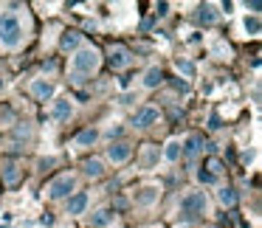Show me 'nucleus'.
I'll return each mask as SVG.
<instances>
[{"mask_svg":"<svg viewBox=\"0 0 262 228\" xmlns=\"http://www.w3.org/2000/svg\"><path fill=\"white\" fill-rule=\"evenodd\" d=\"M206 192H186L181 197V217L183 220H194L206 211Z\"/></svg>","mask_w":262,"mask_h":228,"instance_id":"20e7f679","label":"nucleus"},{"mask_svg":"<svg viewBox=\"0 0 262 228\" xmlns=\"http://www.w3.org/2000/svg\"><path fill=\"white\" fill-rule=\"evenodd\" d=\"M203 169H209V172H211V175H214V177H220V172H223V164H220V161H217V158H209V164H206Z\"/></svg>","mask_w":262,"mask_h":228,"instance_id":"bb28decb","label":"nucleus"},{"mask_svg":"<svg viewBox=\"0 0 262 228\" xmlns=\"http://www.w3.org/2000/svg\"><path fill=\"white\" fill-rule=\"evenodd\" d=\"M88 203H91V197H88L85 192H74L68 200H65V214H71V217H79V214H85Z\"/></svg>","mask_w":262,"mask_h":228,"instance_id":"9d476101","label":"nucleus"},{"mask_svg":"<svg viewBox=\"0 0 262 228\" xmlns=\"http://www.w3.org/2000/svg\"><path fill=\"white\" fill-rule=\"evenodd\" d=\"M203 147H206L203 135H198V132H192V135H186V138L181 141V155H183V158H194V155H198Z\"/></svg>","mask_w":262,"mask_h":228,"instance_id":"f8f14e48","label":"nucleus"},{"mask_svg":"<svg viewBox=\"0 0 262 228\" xmlns=\"http://www.w3.org/2000/svg\"><path fill=\"white\" fill-rule=\"evenodd\" d=\"M217 200H220V206L231 209V206L237 203V192H234V186H220L217 189Z\"/></svg>","mask_w":262,"mask_h":228,"instance_id":"412c9836","label":"nucleus"},{"mask_svg":"<svg viewBox=\"0 0 262 228\" xmlns=\"http://www.w3.org/2000/svg\"><path fill=\"white\" fill-rule=\"evenodd\" d=\"M113 220H116V214L110 209H99V211L91 214V228H110Z\"/></svg>","mask_w":262,"mask_h":228,"instance_id":"2eb2a0df","label":"nucleus"},{"mask_svg":"<svg viewBox=\"0 0 262 228\" xmlns=\"http://www.w3.org/2000/svg\"><path fill=\"white\" fill-rule=\"evenodd\" d=\"M136 62V57H133V51L127 45H121V42H113V45L107 48V65L113 71H124L130 68V65Z\"/></svg>","mask_w":262,"mask_h":228,"instance_id":"39448f33","label":"nucleus"},{"mask_svg":"<svg viewBox=\"0 0 262 228\" xmlns=\"http://www.w3.org/2000/svg\"><path fill=\"white\" fill-rule=\"evenodd\" d=\"M71 116H74V104H71V99H57V102H54V119L68 121Z\"/></svg>","mask_w":262,"mask_h":228,"instance_id":"f3484780","label":"nucleus"},{"mask_svg":"<svg viewBox=\"0 0 262 228\" xmlns=\"http://www.w3.org/2000/svg\"><path fill=\"white\" fill-rule=\"evenodd\" d=\"M243 29L248 31L251 37H259V17H256V14H251V17H245V20H243Z\"/></svg>","mask_w":262,"mask_h":228,"instance_id":"b1692460","label":"nucleus"},{"mask_svg":"<svg viewBox=\"0 0 262 228\" xmlns=\"http://www.w3.org/2000/svg\"><path fill=\"white\" fill-rule=\"evenodd\" d=\"M141 85L147 87V90H155L158 85H164V71L158 68V65H152V68L144 74V79H141Z\"/></svg>","mask_w":262,"mask_h":228,"instance_id":"dca6fc26","label":"nucleus"},{"mask_svg":"<svg viewBox=\"0 0 262 228\" xmlns=\"http://www.w3.org/2000/svg\"><path fill=\"white\" fill-rule=\"evenodd\" d=\"M217 17H220V14L214 12V6H211V3H203V6H198V23H200V26H214Z\"/></svg>","mask_w":262,"mask_h":228,"instance_id":"6ab92c4d","label":"nucleus"},{"mask_svg":"<svg viewBox=\"0 0 262 228\" xmlns=\"http://www.w3.org/2000/svg\"><path fill=\"white\" fill-rule=\"evenodd\" d=\"M158 197H161V189H158V186H144V189H138V194H136V203L147 209V206L158 203Z\"/></svg>","mask_w":262,"mask_h":228,"instance_id":"4468645a","label":"nucleus"},{"mask_svg":"<svg viewBox=\"0 0 262 228\" xmlns=\"http://www.w3.org/2000/svg\"><path fill=\"white\" fill-rule=\"evenodd\" d=\"M158 147L155 144H144V149H141V169H152L155 164H158Z\"/></svg>","mask_w":262,"mask_h":228,"instance_id":"a211bd4d","label":"nucleus"},{"mask_svg":"<svg viewBox=\"0 0 262 228\" xmlns=\"http://www.w3.org/2000/svg\"><path fill=\"white\" fill-rule=\"evenodd\" d=\"M0 228H6V225H0Z\"/></svg>","mask_w":262,"mask_h":228,"instance_id":"72a5a7b5","label":"nucleus"},{"mask_svg":"<svg viewBox=\"0 0 262 228\" xmlns=\"http://www.w3.org/2000/svg\"><path fill=\"white\" fill-rule=\"evenodd\" d=\"M82 45H85V42H82V31L68 29V31H62V34H59V51L74 54V51H79Z\"/></svg>","mask_w":262,"mask_h":228,"instance_id":"1a4fd4ad","label":"nucleus"},{"mask_svg":"<svg viewBox=\"0 0 262 228\" xmlns=\"http://www.w3.org/2000/svg\"><path fill=\"white\" fill-rule=\"evenodd\" d=\"M198 180H200V183H206V186H211V183H217V177L211 175L209 169H198Z\"/></svg>","mask_w":262,"mask_h":228,"instance_id":"cd10ccee","label":"nucleus"},{"mask_svg":"<svg viewBox=\"0 0 262 228\" xmlns=\"http://www.w3.org/2000/svg\"><path fill=\"white\" fill-rule=\"evenodd\" d=\"M29 90H31V96H34L37 102H48V99L54 96V90H57V87H54L51 79H34Z\"/></svg>","mask_w":262,"mask_h":228,"instance_id":"9b49d317","label":"nucleus"},{"mask_svg":"<svg viewBox=\"0 0 262 228\" xmlns=\"http://www.w3.org/2000/svg\"><path fill=\"white\" fill-rule=\"evenodd\" d=\"M82 175L91 177V180H99L104 175V161L102 158H85L82 161Z\"/></svg>","mask_w":262,"mask_h":228,"instance_id":"ddd939ff","label":"nucleus"},{"mask_svg":"<svg viewBox=\"0 0 262 228\" xmlns=\"http://www.w3.org/2000/svg\"><path fill=\"white\" fill-rule=\"evenodd\" d=\"M113 209H116V211L127 209V200H124V197H116V200H113Z\"/></svg>","mask_w":262,"mask_h":228,"instance_id":"c85d7f7f","label":"nucleus"},{"mask_svg":"<svg viewBox=\"0 0 262 228\" xmlns=\"http://www.w3.org/2000/svg\"><path fill=\"white\" fill-rule=\"evenodd\" d=\"M211 54H214L217 59H228L231 57V45H228L226 40H217L214 45H211Z\"/></svg>","mask_w":262,"mask_h":228,"instance_id":"5701e85b","label":"nucleus"},{"mask_svg":"<svg viewBox=\"0 0 262 228\" xmlns=\"http://www.w3.org/2000/svg\"><path fill=\"white\" fill-rule=\"evenodd\" d=\"M0 177H3L6 186H17L23 180V166H20V161L14 155H3L0 158Z\"/></svg>","mask_w":262,"mask_h":228,"instance_id":"423d86ee","label":"nucleus"},{"mask_svg":"<svg viewBox=\"0 0 262 228\" xmlns=\"http://www.w3.org/2000/svg\"><path fill=\"white\" fill-rule=\"evenodd\" d=\"M31 135H34V127H31V124H26V121H23V124H17V127H14V138H26V141H29Z\"/></svg>","mask_w":262,"mask_h":228,"instance_id":"a878e982","label":"nucleus"},{"mask_svg":"<svg viewBox=\"0 0 262 228\" xmlns=\"http://www.w3.org/2000/svg\"><path fill=\"white\" fill-rule=\"evenodd\" d=\"M74 192H76V177L71 175V172H65V175L54 177V180L46 186L48 200H68Z\"/></svg>","mask_w":262,"mask_h":228,"instance_id":"7ed1b4c3","label":"nucleus"},{"mask_svg":"<svg viewBox=\"0 0 262 228\" xmlns=\"http://www.w3.org/2000/svg\"><path fill=\"white\" fill-rule=\"evenodd\" d=\"M166 9H169L166 3H158V12H155V14H158V17H166Z\"/></svg>","mask_w":262,"mask_h":228,"instance_id":"7c9ffc66","label":"nucleus"},{"mask_svg":"<svg viewBox=\"0 0 262 228\" xmlns=\"http://www.w3.org/2000/svg\"><path fill=\"white\" fill-rule=\"evenodd\" d=\"M23 42V23L14 12L0 14V45L3 48H17Z\"/></svg>","mask_w":262,"mask_h":228,"instance_id":"f03ea898","label":"nucleus"},{"mask_svg":"<svg viewBox=\"0 0 262 228\" xmlns=\"http://www.w3.org/2000/svg\"><path fill=\"white\" fill-rule=\"evenodd\" d=\"M175 68H178V74H183L186 79H194V65L189 62V59H175Z\"/></svg>","mask_w":262,"mask_h":228,"instance_id":"393cba45","label":"nucleus"},{"mask_svg":"<svg viewBox=\"0 0 262 228\" xmlns=\"http://www.w3.org/2000/svg\"><path fill=\"white\" fill-rule=\"evenodd\" d=\"M245 9H251V12H259V9H262V3H259V0H251V3H245Z\"/></svg>","mask_w":262,"mask_h":228,"instance_id":"c756f323","label":"nucleus"},{"mask_svg":"<svg viewBox=\"0 0 262 228\" xmlns=\"http://www.w3.org/2000/svg\"><path fill=\"white\" fill-rule=\"evenodd\" d=\"M181 158V141L178 138H169L164 147V161H169V164H175V161Z\"/></svg>","mask_w":262,"mask_h":228,"instance_id":"4be33fe9","label":"nucleus"},{"mask_svg":"<svg viewBox=\"0 0 262 228\" xmlns=\"http://www.w3.org/2000/svg\"><path fill=\"white\" fill-rule=\"evenodd\" d=\"M141 228H161V225H141Z\"/></svg>","mask_w":262,"mask_h":228,"instance_id":"2f4dec72","label":"nucleus"},{"mask_svg":"<svg viewBox=\"0 0 262 228\" xmlns=\"http://www.w3.org/2000/svg\"><path fill=\"white\" fill-rule=\"evenodd\" d=\"M96 138H99V130L85 127V130H82L79 135L74 138V144H76V147H93V144H96Z\"/></svg>","mask_w":262,"mask_h":228,"instance_id":"aec40b11","label":"nucleus"},{"mask_svg":"<svg viewBox=\"0 0 262 228\" xmlns=\"http://www.w3.org/2000/svg\"><path fill=\"white\" fill-rule=\"evenodd\" d=\"M99 65H102V51L96 45H82L79 51H74L71 57V82L74 85H82L85 76L96 74Z\"/></svg>","mask_w":262,"mask_h":228,"instance_id":"f257e3e1","label":"nucleus"},{"mask_svg":"<svg viewBox=\"0 0 262 228\" xmlns=\"http://www.w3.org/2000/svg\"><path fill=\"white\" fill-rule=\"evenodd\" d=\"M158 119H161V110L155 107V104H144L136 113V119H133V127H136V130H149L152 124H158Z\"/></svg>","mask_w":262,"mask_h":228,"instance_id":"0eeeda50","label":"nucleus"},{"mask_svg":"<svg viewBox=\"0 0 262 228\" xmlns=\"http://www.w3.org/2000/svg\"><path fill=\"white\" fill-rule=\"evenodd\" d=\"M0 87H3V79H0Z\"/></svg>","mask_w":262,"mask_h":228,"instance_id":"473e14b6","label":"nucleus"},{"mask_svg":"<svg viewBox=\"0 0 262 228\" xmlns=\"http://www.w3.org/2000/svg\"><path fill=\"white\" fill-rule=\"evenodd\" d=\"M133 158V147L127 141H116V144H110L107 147V161L113 166H121V164H127V161Z\"/></svg>","mask_w":262,"mask_h":228,"instance_id":"6e6552de","label":"nucleus"}]
</instances>
